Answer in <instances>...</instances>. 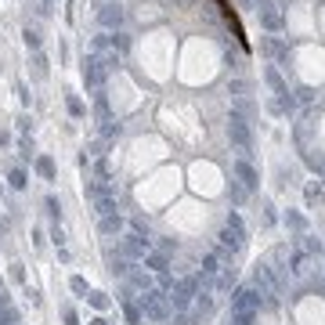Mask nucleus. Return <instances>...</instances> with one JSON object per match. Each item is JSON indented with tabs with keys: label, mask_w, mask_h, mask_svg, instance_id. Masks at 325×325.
Masks as SVG:
<instances>
[{
	"label": "nucleus",
	"mask_w": 325,
	"mask_h": 325,
	"mask_svg": "<svg viewBox=\"0 0 325 325\" xmlns=\"http://www.w3.org/2000/svg\"><path fill=\"white\" fill-rule=\"evenodd\" d=\"M69 112L80 116V112H83V101H80V98H69Z\"/></svg>",
	"instance_id": "obj_31"
},
{
	"label": "nucleus",
	"mask_w": 325,
	"mask_h": 325,
	"mask_svg": "<svg viewBox=\"0 0 325 325\" xmlns=\"http://www.w3.org/2000/svg\"><path fill=\"white\" fill-rule=\"evenodd\" d=\"M260 307H264V297H260L253 286H239L235 293H231V311H250V315H257Z\"/></svg>",
	"instance_id": "obj_4"
},
{
	"label": "nucleus",
	"mask_w": 325,
	"mask_h": 325,
	"mask_svg": "<svg viewBox=\"0 0 325 325\" xmlns=\"http://www.w3.org/2000/svg\"><path fill=\"white\" fill-rule=\"evenodd\" d=\"M145 268H148V271H159V275H163V271H166V257H163V253H152V250H148V253H145Z\"/></svg>",
	"instance_id": "obj_16"
},
{
	"label": "nucleus",
	"mask_w": 325,
	"mask_h": 325,
	"mask_svg": "<svg viewBox=\"0 0 325 325\" xmlns=\"http://www.w3.org/2000/svg\"><path fill=\"white\" fill-rule=\"evenodd\" d=\"M257 322V315H250V311H231V325H253Z\"/></svg>",
	"instance_id": "obj_20"
},
{
	"label": "nucleus",
	"mask_w": 325,
	"mask_h": 325,
	"mask_svg": "<svg viewBox=\"0 0 325 325\" xmlns=\"http://www.w3.org/2000/svg\"><path fill=\"white\" fill-rule=\"evenodd\" d=\"M264 51H268L271 58H278V61H289V43L278 40V36H268V40H264Z\"/></svg>",
	"instance_id": "obj_10"
},
{
	"label": "nucleus",
	"mask_w": 325,
	"mask_h": 325,
	"mask_svg": "<svg viewBox=\"0 0 325 325\" xmlns=\"http://www.w3.org/2000/svg\"><path fill=\"white\" fill-rule=\"evenodd\" d=\"M98 4H119V0H98Z\"/></svg>",
	"instance_id": "obj_35"
},
{
	"label": "nucleus",
	"mask_w": 325,
	"mask_h": 325,
	"mask_svg": "<svg viewBox=\"0 0 325 325\" xmlns=\"http://www.w3.org/2000/svg\"><path fill=\"white\" fill-rule=\"evenodd\" d=\"M300 253H304V257H318V253H322V242L311 239V235H300Z\"/></svg>",
	"instance_id": "obj_15"
},
{
	"label": "nucleus",
	"mask_w": 325,
	"mask_h": 325,
	"mask_svg": "<svg viewBox=\"0 0 325 325\" xmlns=\"http://www.w3.org/2000/svg\"><path fill=\"white\" fill-rule=\"evenodd\" d=\"M286 224H289V228H297V231H304V228H307V221H304L300 213H289V217H286Z\"/></svg>",
	"instance_id": "obj_24"
},
{
	"label": "nucleus",
	"mask_w": 325,
	"mask_h": 325,
	"mask_svg": "<svg viewBox=\"0 0 325 325\" xmlns=\"http://www.w3.org/2000/svg\"><path fill=\"white\" fill-rule=\"evenodd\" d=\"M25 47H40V36L33 33V29H25Z\"/></svg>",
	"instance_id": "obj_30"
},
{
	"label": "nucleus",
	"mask_w": 325,
	"mask_h": 325,
	"mask_svg": "<svg viewBox=\"0 0 325 325\" xmlns=\"http://www.w3.org/2000/svg\"><path fill=\"white\" fill-rule=\"evenodd\" d=\"M145 253H148L145 235H123V257L127 260H145Z\"/></svg>",
	"instance_id": "obj_6"
},
{
	"label": "nucleus",
	"mask_w": 325,
	"mask_h": 325,
	"mask_svg": "<svg viewBox=\"0 0 325 325\" xmlns=\"http://www.w3.org/2000/svg\"><path fill=\"white\" fill-rule=\"evenodd\" d=\"M260 18H264L268 29H282V11H275V7H260Z\"/></svg>",
	"instance_id": "obj_13"
},
{
	"label": "nucleus",
	"mask_w": 325,
	"mask_h": 325,
	"mask_svg": "<svg viewBox=\"0 0 325 325\" xmlns=\"http://www.w3.org/2000/svg\"><path fill=\"white\" fill-rule=\"evenodd\" d=\"M119 22H123V7L119 4H101L98 7V25L101 29H119Z\"/></svg>",
	"instance_id": "obj_7"
},
{
	"label": "nucleus",
	"mask_w": 325,
	"mask_h": 325,
	"mask_svg": "<svg viewBox=\"0 0 325 325\" xmlns=\"http://www.w3.org/2000/svg\"><path fill=\"white\" fill-rule=\"evenodd\" d=\"M137 307H141V315L152 318V322H166L170 318V300L163 289H145L141 297H137Z\"/></svg>",
	"instance_id": "obj_1"
},
{
	"label": "nucleus",
	"mask_w": 325,
	"mask_h": 325,
	"mask_svg": "<svg viewBox=\"0 0 325 325\" xmlns=\"http://www.w3.org/2000/svg\"><path fill=\"white\" fill-rule=\"evenodd\" d=\"M51 239H54V242H58V246H61V242H65V231H61V228H58V224H54V228H51Z\"/></svg>",
	"instance_id": "obj_32"
},
{
	"label": "nucleus",
	"mask_w": 325,
	"mask_h": 325,
	"mask_svg": "<svg viewBox=\"0 0 325 325\" xmlns=\"http://www.w3.org/2000/svg\"><path fill=\"white\" fill-rule=\"evenodd\" d=\"M304 159H307V166H311L315 174H325V159H322V156H315V152H307Z\"/></svg>",
	"instance_id": "obj_21"
},
{
	"label": "nucleus",
	"mask_w": 325,
	"mask_h": 325,
	"mask_svg": "<svg viewBox=\"0 0 325 325\" xmlns=\"http://www.w3.org/2000/svg\"><path fill=\"white\" fill-rule=\"evenodd\" d=\"M47 210H51V213H54V217H58V213H61V206H58V199H54V195H51V199H47Z\"/></svg>",
	"instance_id": "obj_33"
},
{
	"label": "nucleus",
	"mask_w": 325,
	"mask_h": 325,
	"mask_svg": "<svg viewBox=\"0 0 325 325\" xmlns=\"http://www.w3.org/2000/svg\"><path fill=\"white\" fill-rule=\"evenodd\" d=\"M90 58H98V65H101L105 72H112V69L119 65V54H116V51H101V54H90Z\"/></svg>",
	"instance_id": "obj_14"
},
{
	"label": "nucleus",
	"mask_w": 325,
	"mask_h": 325,
	"mask_svg": "<svg viewBox=\"0 0 325 325\" xmlns=\"http://www.w3.org/2000/svg\"><path fill=\"white\" fill-rule=\"evenodd\" d=\"M69 286H72V293H80V297H83V293H87V282H83V278H80V275H76V278H72V282H69Z\"/></svg>",
	"instance_id": "obj_28"
},
{
	"label": "nucleus",
	"mask_w": 325,
	"mask_h": 325,
	"mask_svg": "<svg viewBox=\"0 0 325 325\" xmlns=\"http://www.w3.org/2000/svg\"><path fill=\"white\" fill-rule=\"evenodd\" d=\"M322 177H325V174H322Z\"/></svg>",
	"instance_id": "obj_36"
},
{
	"label": "nucleus",
	"mask_w": 325,
	"mask_h": 325,
	"mask_svg": "<svg viewBox=\"0 0 325 325\" xmlns=\"http://www.w3.org/2000/svg\"><path fill=\"white\" fill-rule=\"evenodd\" d=\"M228 137H231V145H235L239 152H250V148H253V127H250L246 119H239V116H231Z\"/></svg>",
	"instance_id": "obj_5"
},
{
	"label": "nucleus",
	"mask_w": 325,
	"mask_h": 325,
	"mask_svg": "<svg viewBox=\"0 0 325 325\" xmlns=\"http://www.w3.org/2000/svg\"><path fill=\"white\" fill-rule=\"evenodd\" d=\"M264 76H268V83H271V90H275V94H286V90H289V87L282 83V76H278V69H268Z\"/></svg>",
	"instance_id": "obj_18"
},
{
	"label": "nucleus",
	"mask_w": 325,
	"mask_h": 325,
	"mask_svg": "<svg viewBox=\"0 0 325 325\" xmlns=\"http://www.w3.org/2000/svg\"><path fill=\"white\" fill-rule=\"evenodd\" d=\"M101 134H105V137H119V123H105Z\"/></svg>",
	"instance_id": "obj_29"
},
{
	"label": "nucleus",
	"mask_w": 325,
	"mask_h": 325,
	"mask_svg": "<svg viewBox=\"0 0 325 325\" xmlns=\"http://www.w3.org/2000/svg\"><path fill=\"white\" fill-rule=\"evenodd\" d=\"M221 242H224L228 253H242V250H246V228H242V217H239L235 210L228 213V224H224V231H221Z\"/></svg>",
	"instance_id": "obj_3"
},
{
	"label": "nucleus",
	"mask_w": 325,
	"mask_h": 325,
	"mask_svg": "<svg viewBox=\"0 0 325 325\" xmlns=\"http://www.w3.org/2000/svg\"><path fill=\"white\" fill-rule=\"evenodd\" d=\"M322 195H325V192L318 188V184H311V188H307V203H311V206H315V203H322Z\"/></svg>",
	"instance_id": "obj_26"
},
{
	"label": "nucleus",
	"mask_w": 325,
	"mask_h": 325,
	"mask_svg": "<svg viewBox=\"0 0 325 325\" xmlns=\"http://www.w3.org/2000/svg\"><path fill=\"white\" fill-rule=\"evenodd\" d=\"M105 76H108V72L98 65V58H87V61H83V83H87V87H101Z\"/></svg>",
	"instance_id": "obj_9"
},
{
	"label": "nucleus",
	"mask_w": 325,
	"mask_h": 325,
	"mask_svg": "<svg viewBox=\"0 0 325 325\" xmlns=\"http://www.w3.org/2000/svg\"><path fill=\"white\" fill-rule=\"evenodd\" d=\"M98 231H101V235H119V231H123V217H119V213H108V217H101Z\"/></svg>",
	"instance_id": "obj_11"
},
{
	"label": "nucleus",
	"mask_w": 325,
	"mask_h": 325,
	"mask_svg": "<svg viewBox=\"0 0 325 325\" xmlns=\"http://www.w3.org/2000/svg\"><path fill=\"white\" fill-rule=\"evenodd\" d=\"M123 315H127V322H130V325H137V322H141V307L130 304V300H123Z\"/></svg>",
	"instance_id": "obj_19"
},
{
	"label": "nucleus",
	"mask_w": 325,
	"mask_h": 325,
	"mask_svg": "<svg viewBox=\"0 0 325 325\" xmlns=\"http://www.w3.org/2000/svg\"><path fill=\"white\" fill-rule=\"evenodd\" d=\"M246 195H250V192H246V188H242V184H239V181H231V199H235V203H242V199H246Z\"/></svg>",
	"instance_id": "obj_25"
},
{
	"label": "nucleus",
	"mask_w": 325,
	"mask_h": 325,
	"mask_svg": "<svg viewBox=\"0 0 325 325\" xmlns=\"http://www.w3.org/2000/svg\"><path fill=\"white\" fill-rule=\"evenodd\" d=\"M127 282H130V286H134L137 293H145V289H152V278H148L145 271H137V268H130V271H127Z\"/></svg>",
	"instance_id": "obj_12"
},
{
	"label": "nucleus",
	"mask_w": 325,
	"mask_h": 325,
	"mask_svg": "<svg viewBox=\"0 0 325 325\" xmlns=\"http://www.w3.org/2000/svg\"><path fill=\"white\" fill-rule=\"evenodd\" d=\"M36 170H40L43 177H54V163H51L47 156H40V159H36Z\"/></svg>",
	"instance_id": "obj_22"
},
{
	"label": "nucleus",
	"mask_w": 325,
	"mask_h": 325,
	"mask_svg": "<svg viewBox=\"0 0 325 325\" xmlns=\"http://www.w3.org/2000/svg\"><path fill=\"white\" fill-rule=\"evenodd\" d=\"M11 188H25V174H22V170H11Z\"/></svg>",
	"instance_id": "obj_27"
},
{
	"label": "nucleus",
	"mask_w": 325,
	"mask_h": 325,
	"mask_svg": "<svg viewBox=\"0 0 325 325\" xmlns=\"http://www.w3.org/2000/svg\"><path fill=\"white\" fill-rule=\"evenodd\" d=\"M90 307H98V311H105V307H108V297H105V293H90Z\"/></svg>",
	"instance_id": "obj_23"
},
{
	"label": "nucleus",
	"mask_w": 325,
	"mask_h": 325,
	"mask_svg": "<svg viewBox=\"0 0 325 325\" xmlns=\"http://www.w3.org/2000/svg\"><path fill=\"white\" fill-rule=\"evenodd\" d=\"M195 293H199V278H195V275H188V278H181V282L170 286L166 300H170V307H174V311H188L192 300H195Z\"/></svg>",
	"instance_id": "obj_2"
},
{
	"label": "nucleus",
	"mask_w": 325,
	"mask_h": 325,
	"mask_svg": "<svg viewBox=\"0 0 325 325\" xmlns=\"http://www.w3.org/2000/svg\"><path fill=\"white\" fill-rule=\"evenodd\" d=\"M90 325H108V322H105V318H94V322H90Z\"/></svg>",
	"instance_id": "obj_34"
},
{
	"label": "nucleus",
	"mask_w": 325,
	"mask_h": 325,
	"mask_svg": "<svg viewBox=\"0 0 325 325\" xmlns=\"http://www.w3.org/2000/svg\"><path fill=\"white\" fill-rule=\"evenodd\" d=\"M235 177H239V184H242L246 192H257V184H260L257 170H253L250 163H246V159H239V163H235Z\"/></svg>",
	"instance_id": "obj_8"
},
{
	"label": "nucleus",
	"mask_w": 325,
	"mask_h": 325,
	"mask_svg": "<svg viewBox=\"0 0 325 325\" xmlns=\"http://www.w3.org/2000/svg\"><path fill=\"white\" fill-rule=\"evenodd\" d=\"M94 206H98V213H101V217L116 213V195H98V199H94Z\"/></svg>",
	"instance_id": "obj_17"
}]
</instances>
